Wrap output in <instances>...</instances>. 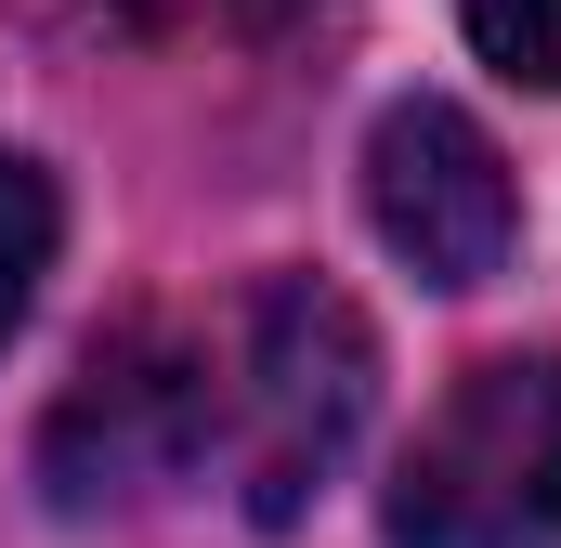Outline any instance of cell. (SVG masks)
<instances>
[{"mask_svg": "<svg viewBox=\"0 0 561 548\" xmlns=\"http://www.w3.org/2000/svg\"><path fill=\"white\" fill-rule=\"evenodd\" d=\"M131 26L157 39H249V26H287V13H313V0H118Z\"/></svg>", "mask_w": 561, "mask_h": 548, "instance_id": "52a82bcc", "label": "cell"}, {"mask_svg": "<svg viewBox=\"0 0 561 548\" xmlns=\"http://www.w3.org/2000/svg\"><path fill=\"white\" fill-rule=\"evenodd\" d=\"M392 548H561V353H483L379 496Z\"/></svg>", "mask_w": 561, "mask_h": 548, "instance_id": "7a4b0ae2", "label": "cell"}, {"mask_svg": "<svg viewBox=\"0 0 561 548\" xmlns=\"http://www.w3.org/2000/svg\"><path fill=\"white\" fill-rule=\"evenodd\" d=\"M366 392H379V340L327 274H262L236 300V327H222V470H236V510L262 536H287L327 496V470L366 431Z\"/></svg>", "mask_w": 561, "mask_h": 548, "instance_id": "6da1fadb", "label": "cell"}, {"mask_svg": "<svg viewBox=\"0 0 561 548\" xmlns=\"http://www.w3.org/2000/svg\"><path fill=\"white\" fill-rule=\"evenodd\" d=\"M209 457H222V340L196 327H118L39 431L53 510H131V496L196 483Z\"/></svg>", "mask_w": 561, "mask_h": 548, "instance_id": "3957f363", "label": "cell"}, {"mask_svg": "<svg viewBox=\"0 0 561 548\" xmlns=\"http://www.w3.org/2000/svg\"><path fill=\"white\" fill-rule=\"evenodd\" d=\"M457 26H470V53H483L496 79L561 92V0H457Z\"/></svg>", "mask_w": 561, "mask_h": 548, "instance_id": "8992f818", "label": "cell"}, {"mask_svg": "<svg viewBox=\"0 0 561 548\" xmlns=\"http://www.w3.org/2000/svg\"><path fill=\"white\" fill-rule=\"evenodd\" d=\"M53 222H66V209H53V170L0 144V340L26 327V300H39V274H53Z\"/></svg>", "mask_w": 561, "mask_h": 548, "instance_id": "5b68a950", "label": "cell"}, {"mask_svg": "<svg viewBox=\"0 0 561 548\" xmlns=\"http://www.w3.org/2000/svg\"><path fill=\"white\" fill-rule=\"evenodd\" d=\"M366 222L379 249L419 274V287H483L510 274V236H523V196H510V157L470 105L444 92H405L379 132H366Z\"/></svg>", "mask_w": 561, "mask_h": 548, "instance_id": "277c9868", "label": "cell"}]
</instances>
